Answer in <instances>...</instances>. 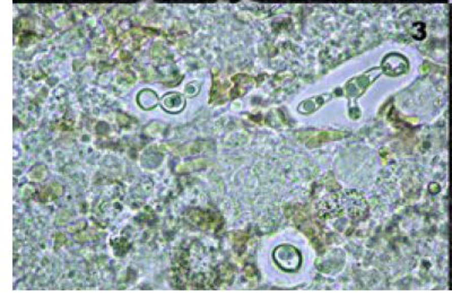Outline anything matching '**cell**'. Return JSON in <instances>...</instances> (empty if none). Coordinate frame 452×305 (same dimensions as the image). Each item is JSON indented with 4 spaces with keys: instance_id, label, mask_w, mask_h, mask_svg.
<instances>
[{
    "instance_id": "1",
    "label": "cell",
    "mask_w": 452,
    "mask_h": 305,
    "mask_svg": "<svg viewBox=\"0 0 452 305\" xmlns=\"http://www.w3.org/2000/svg\"><path fill=\"white\" fill-rule=\"evenodd\" d=\"M275 260L280 268L285 270H296L301 263V256L298 250L290 246L278 247L275 251Z\"/></svg>"
}]
</instances>
